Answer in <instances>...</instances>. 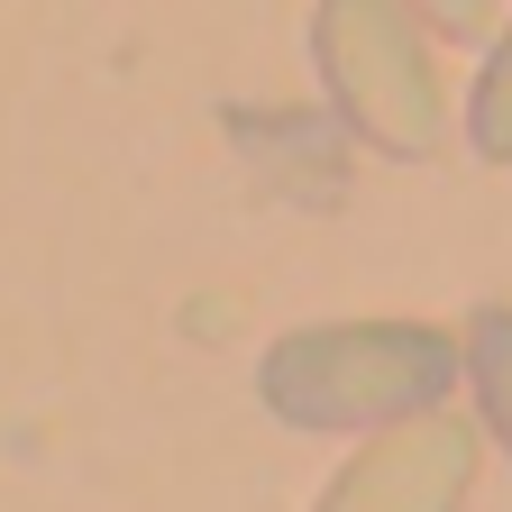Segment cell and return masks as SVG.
<instances>
[{"label": "cell", "instance_id": "7a4b0ae2", "mask_svg": "<svg viewBox=\"0 0 512 512\" xmlns=\"http://www.w3.org/2000/svg\"><path fill=\"white\" fill-rule=\"evenodd\" d=\"M311 64H320V92H330V110L357 147L394 156V165L439 156L448 92H439L430 28L403 0H320L311 10Z\"/></svg>", "mask_w": 512, "mask_h": 512}, {"label": "cell", "instance_id": "8992f818", "mask_svg": "<svg viewBox=\"0 0 512 512\" xmlns=\"http://www.w3.org/2000/svg\"><path fill=\"white\" fill-rule=\"evenodd\" d=\"M403 10H412L430 37H448V46H467V37L494 28V0H403Z\"/></svg>", "mask_w": 512, "mask_h": 512}, {"label": "cell", "instance_id": "277c9868", "mask_svg": "<svg viewBox=\"0 0 512 512\" xmlns=\"http://www.w3.org/2000/svg\"><path fill=\"white\" fill-rule=\"evenodd\" d=\"M467 394H476V412H485V439L512 458V302H485V311H467Z\"/></svg>", "mask_w": 512, "mask_h": 512}, {"label": "cell", "instance_id": "3957f363", "mask_svg": "<svg viewBox=\"0 0 512 512\" xmlns=\"http://www.w3.org/2000/svg\"><path fill=\"white\" fill-rule=\"evenodd\" d=\"M467 494H476V430L439 403L394 430H366L311 512H467Z\"/></svg>", "mask_w": 512, "mask_h": 512}, {"label": "cell", "instance_id": "6da1fadb", "mask_svg": "<svg viewBox=\"0 0 512 512\" xmlns=\"http://www.w3.org/2000/svg\"><path fill=\"white\" fill-rule=\"evenodd\" d=\"M467 384V339L439 320H311L256 357V394L284 430H394Z\"/></svg>", "mask_w": 512, "mask_h": 512}, {"label": "cell", "instance_id": "5b68a950", "mask_svg": "<svg viewBox=\"0 0 512 512\" xmlns=\"http://www.w3.org/2000/svg\"><path fill=\"white\" fill-rule=\"evenodd\" d=\"M467 147L485 165H512V28L485 46L476 64V92H467Z\"/></svg>", "mask_w": 512, "mask_h": 512}]
</instances>
